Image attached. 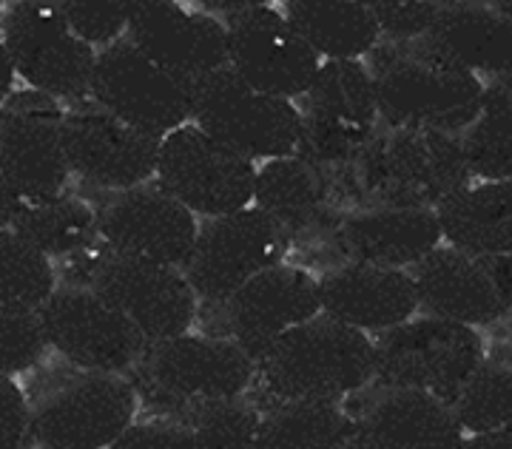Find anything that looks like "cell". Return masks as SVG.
<instances>
[{
    "mask_svg": "<svg viewBox=\"0 0 512 449\" xmlns=\"http://www.w3.org/2000/svg\"><path fill=\"white\" fill-rule=\"evenodd\" d=\"M57 293V270L52 256L37 251L12 231L0 234V307L35 310Z\"/></svg>",
    "mask_w": 512,
    "mask_h": 449,
    "instance_id": "33",
    "label": "cell"
},
{
    "mask_svg": "<svg viewBox=\"0 0 512 449\" xmlns=\"http://www.w3.org/2000/svg\"><path fill=\"white\" fill-rule=\"evenodd\" d=\"M507 336H510V347H512V313L507 316Z\"/></svg>",
    "mask_w": 512,
    "mask_h": 449,
    "instance_id": "43",
    "label": "cell"
},
{
    "mask_svg": "<svg viewBox=\"0 0 512 449\" xmlns=\"http://www.w3.org/2000/svg\"><path fill=\"white\" fill-rule=\"evenodd\" d=\"M0 43L37 94L52 100L92 94L97 52L74 35L60 0L6 3Z\"/></svg>",
    "mask_w": 512,
    "mask_h": 449,
    "instance_id": "10",
    "label": "cell"
},
{
    "mask_svg": "<svg viewBox=\"0 0 512 449\" xmlns=\"http://www.w3.org/2000/svg\"><path fill=\"white\" fill-rule=\"evenodd\" d=\"M370 208H427L470 185V168L458 137L439 131L382 126L350 165Z\"/></svg>",
    "mask_w": 512,
    "mask_h": 449,
    "instance_id": "3",
    "label": "cell"
},
{
    "mask_svg": "<svg viewBox=\"0 0 512 449\" xmlns=\"http://www.w3.org/2000/svg\"><path fill=\"white\" fill-rule=\"evenodd\" d=\"M208 15L228 29V69L262 94L279 100L305 97L322 57L302 40L276 6L268 3H205Z\"/></svg>",
    "mask_w": 512,
    "mask_h": 449,
    "instance_id": "7",
    "label": "cell"
},
{
    "mask_svg": "<svg viewBox=\"0 0 512 449\" xmlns=\"http://www.w3.org/2000/svg\"><path fill=\"white\" fill-rule=\"evenodd\" d=\"M365 66L376 86L382 126L461 137L478 117L484 83L430 37L382 40Z\"/></svg>",
    "mask_w": 512,
    "mask_h": 449,
    "instance_id": "1",
    "label": "cell"
},
{
    "mask_svg": "<svg viewBox=\"0 0 512 449\" xmlns=\"http://www.w3.org/2000/svg\"><path fill=\"white\" fill-rule=\"evenodd\" d=\"M288 239L291 236L254 205L239 214L208 219L200 225L197 245L185 262V279L205 305H220L262 270L279 265Z\"/></svg>",
    "mask_w": 512,
    "mask_h": 449,
    "instance_id": "14",
    "label": "cell"
},
{
    "mask_svg": "<svg viewBox=\"0 0 512 449\" xmlns=\"http://www.w3.org/2000/svg\"><path fill=\"white\" fill-rule=\"evenodd\" d=\"M69 174L63 117L52 97L29 94L6 100L0 114V202L60 197Z\"/></svg>",
    "mask_w": 512,
    "mask_h": 449,
    "instance_id": "17",
    "label": "cell"
},
{
    "mask_svg": "<svg viewBox=\"0 0 512 449\" xmlns=\"http://www.w3.org/2000/svg\"><path fill=\"white\" fill-rule=\"evenodd\" d=\"M370 9L379 23L382 40L407 43V40L430 37L444 3H436V0H376V3H370Z\"/></svg>",
    "mask_w": 512,
    "mask_h": 449,
    "instance_id": "37",
    "label": "cell"
},
{
    "mask_svg": "<svg viewBox=\"0 0 512 449\" xmlns=\"http://www.w3.org/2000/svg\"><path fill=\"white\" fill-rule=\"evenodd\" d=\"M140 396L114 373H80L32 404L35 449H111L134 424Z\"/></svg>",
    "mask_w": 512,
    "mask_h": 449,
    "instance_id": "13",
    "label": "cell"
},
{
    "mask_svg": "<svg viewBox=\"0 0 512 449\" xmlns=\"http://www.w3.org/2000/svg\"><path fill=\"white\" fill-rule=\"evenodd\" d=\"M495 6H498V9H501V12H504V15L512 20V3H495Z\"/></svg>",
    "mask_w": 512,
    "mask_h": 449,
    "instance_id": "42",
    "label": "cell"
},
{
    "mask_svg": "<svg viewBox=\"0 0 512 449\" xmlns=\"http://www.w3.org/2000/svg\"><path fill=\"white\" fill-rule=\"evenodd\" d=\"M299 157L319 168H350L382 128L376 86L359 60H328L302 97Z\"/></svg>",
    "mask_w": 512,
    "mask_h": 449,
    "instance_id": "8",
    "label": "cell"
},
{
    "mask_svg": "<svg viewBox=\"0 0 512 449\" xmlns=\"http://www.w3.org/2000/svg\"><path fill=\"white\" fill-rule=\"evenodd\" d=\"M126 40L191 86L208 74L228 69V29L205 9L168 0L134 3Z\"/></svg>",
    "mask_w": 512,
    "mask_h": 449,
    "instance_id": "21",
    "label": "cell"
},
{
    "mask_svg": "<svg viewBox=\"0 0 512 449\" xmlns=\"http://www.w3.org/2000/svg\"><path fill=\"white\" fill-rule=\"evenodd\" d=\"M430 40L478 80L512 74V20L495 3H444Z\"/></svg>",
    "mask_w": 512,
    "mask_h": 449,
    "instance_id": "25",
    "label": "cell"
},
{
    "mask_svg": "<svg viewBox=\"0 0 512 449\" xmlns=\"http://www.w3.org/2000/svg\"><path fill=\"white\" fill-rule=\"evenodd\" d=\"M319 302L333 322L382 336L416 316L419 293L407 270L348 262L319 276Z\"/></svg>",
    "mask_w": 512,
    "mask_h": 449,
    "instance_id": "23",
    "label": "cell"
},
{
    "mask_svg": "<svg viewBox=\"0 0 512 449\" xmlns=\"http://www.w3.org/2000/svg\"><path fill=\"white\" fill-rule=\"evenodd\" d=\"M168 418L188 424L208 449H239L256 444L262 410L251 398H234V401L197 404L180 413H171Z\"/></svg>",
    "mask_w": 512,
    "mask_h": 449,
    "instance_id": "34",
    "label": "cell"
},
{
    "mask_svg": "<svg viewBox=\"0 0 512 449\" xmlns=\"http://www.w3.org/2000/svg\"><path fill=\"white\" fill-rule=\"evenodd\" d=\"M60 9L72 32L89 46L109 49L111 43L123 40L128 23L134 15V3H114V0H60Z\"/></svg>",
    "mask_w": 512,
    "mask_h": 449,
    "instance_id": "36",
    "label": "cell"
},
{
    "mask_svg": "<svg viewBox=\"0 0 512 449\" xmlns=\"http://www.w3.org/2000/svg\"><path fill=\"white\" fill-rule=\"evenodd\" d=\"M458 449H512V435H467Z\"/></svg>",
    "mask_w": 512,
    "mask_h": 449,
    "instance_id": "40",
    "label": "cell"
},
{
    "mask_svg": "<svg viewBox=\"0 0 512 449\" xmlns=\"http://www.w3.org/2000/svg\"><path fill=\"white\" fill-rule=\"evenodd\" d=\"M197 236V214L157 185L123 191L97 214V239L111 253L137 262L183 270Z\"/></svg>",
    "mask_w": 512,
    "mask_h": 449,
    "instance_id": "19",
    "label": "cell"
},
{
    "mask_svg": "<svg viewBox=\"0 0 512 449\" xmlns=\"http://www.w3.org/2000/svg\"><path fill=\"white\" fill-rule=\"evenodd\" d=\"M211 307H217V316L205 336L239 344L256 364L288 330L322 313L319 279L293 265H274L254 276L231 299Z\"/></svg>",
    "mask_w": 512,
    "mask_h": 449,
    "instance_id": "18",
    "label": "cell"
},
{
    "mask_svg": "<svg viewBox=\"0 0 512 449\" xmlns=\"http://www.w3.org/2000/svg\"><path fill=\"white\" fill-rule=\"evenodd\" d=\"M458 140L473 177L512 180V74L484 86L478 117Z\"/></svg>",
    "mask_w": 512,
    "mask_h": 449,
    "instance_id": "31",
    "label": "cell"
},
{
    "mask_svg": "<svg viewBox=\"0 0 512 449\" xmlns=\"http://www.w3.org/2000/svg\"><path fill=\"white\" fill-rule=\"evenodd\" d=\"M128 376L151 410L171 415L197 404L245 398L254 387L256 364L228 339L185 333L168 342H148Z\"/></svg>",
    "mask_w": 512,
    "mask_h": 449,
    "instance_id": "5",
    "label": "cell"
},
{
    "mask_svg": "<svg viewBox=\"0 0 512 449\" xmlns=\"http://www.w3.org/2000/svg\"><path fill=\"white\" fill-rule=\"evenodd\" d=\"M282 15L302 35V40L328 60H359L382 43L379 23L370 3L356 0H293Z\"/></svg>",
    "mask_w": 512,
    "mask_h": 449,
    "instance_id": "27",
    "label": "cell"
},
{
    "mask_svg": "<svg viewBox=\"0 0 512 449\" xmlns=\"http://www.w3.org/2000/svg\"><path fill=\"white\" fill-rule=\"evenodd\" d=\"M410 276L424 316L467 327H490L512 313V256L444 245L410 268Z\"/></svg>",
    "mask_w": 512,
    "mask_h": 449,
    "instance_id": "16",
    "label": "cell"
},
{
    "mask_svg": "<svg viewBox=\"0 0 512 449\" xmlns=\"http://www.w3.org/2000/svg\"><path fill=\"white\" fill-rule=\"evenodd\" d=\"M49 347L80 373H131L146 353V336L89 288H57L40 310Z\"/></svg>",
    "mask_w": 512,
    "mask_h": 449,
    "instance_id": "15",
    "label": "cell"
},
{
    "mask_svg": "<svg viewBox=\"0 0 512 449\" xmlns=\"http://www.w3.org/2000/svg\"><path fill=\"white\" fill-rule=\"evenodd\" d=\"M3 231H12L52 259L86 251L97 236V214L83 199L60 197L37 202H0Z\"/></svg>",
    "mask_w": 512,
    "mask_h": 449,
    "instance_id": "29",
    "label": "cell"
},
{
    "mask_svg": "<svg viewBox=\"0 0 512 449\" xmlns=\"http://www.w3.org/2000/svg\"><path fill=\"white\" fill-rule=\"evenodd\" d=\"M63 148L72 174L97 188L123 194L157 177L163 140L94 106L63 117Z\"/></svg>",
    "mask_w": 512,
    "mask_h": 449,
    "instance_id": "20",
    "label": "cell"
},
{
    "mask_svg": "<svg viewBox=\"0 0 512 449\" xmlns=\"http://www.w3.org/2000/svg\"><path fill=\"white\" fill-rule=\"evenodd\" d=\"M436 216L450 248L512 256V180L467 185L441 202Z\"/></svg>",
    "mask_w": 512,
    "mask_h": 449,
    "instance_id": "26",
    "label": "cell"
},
{
    "mask_svg": "<svg viewBox=\"0 0 512 449\" xmlns=\"http://www.w3.org/2000/svg\"><path fill=\"white\" fill-rule=\"evenodd\" d=\"M441 225L427 208H367L336 228V245L356 265L404 270L441 248Z\"/></svg>",
    "mask_w": 512,
    "mask_h": 449,
    "instance_id": "24",
    "label": "cell"
},
{
    "mask_svg": "<svg viewBox=\"0 0 512 449\" xmlns=\"http://www.w3.org/2000/svg\"><path fill=\"white\" fill-rule=\"evenodd\" d=\"M154 185L191 214L220 219L251 208L256 165L197 126H183L163 140Z\"/></svg>",
    "mask_w": 512,
    "mask_h": 449,
    "instance_id": "11",
    "label": "cell"
},
{
    "mask_svg": "<svg viewBox=\"0 0 512 449\" xmlns=\"http://www.w3.org/2000/svg\"><path fill=\"white\" fill-rule=\"evenodd\" d=\"M262 449H356V421L342 401H279L262 407Z\"/></svg>",
    "mask_w": 512,
    "mask_h": 449,
    "instance_id": "30",
    "label": "cell"
},
{
    "mask_svg": "<svg viewBox=\"0 0 512 449\" xmlns=\"http://www.w3.org/2000/svg\"><path fill=\"white\" fill-rule=\"evenodd\" d=\"M376 378V342L328 316L288 330L256 361V407L279 401H345Z\"/></svg>",
    "mask_w": 512,
    "mask_h": 449,
    "instance_id": "2",
    "label": "cell"
},
{
    "mask_svg": "<svg viewBox=\"0 0 512 449\" xmlns=\"http://www.w3.org/2000/svg\"><path fill=\"white\" fill-rule=\"evenodd\" d=\"M92 97L111 117L160 140L194 117V86L148 60L126 37L97 52Z\"/></svg>",
    "mask_w": 512,
    "mask_h": 449,
    "instance_id": "12",
    "label": "cell"
},
{
    "mask_svg": "<svg viewBox=\"0 0 512 449\" xmlns=\"http://www.w3.org/2000/svg\"><path fill=\"white\" fill-rule=\"evenodd\" d=\"M49 347L46 330L35 310L0 307V367L3 376H20L43 359Z\"/></svg>",
    "mask_w": 512,
    "mask_h": 449,
    "instance_id": "35",
    "label": "cell"
},
{
    "mask_svg": "<svg viewBox=\"0 0 512 449\" xmlns=\"http://www.w3.org/2000/svg\"><path fill=\"white\" fill-rule=\"evenodd\" d=\"M356 421V449H458L467 432L447 401L419 393L379 387L348 404Z\"/></svg>",
    "mask_w": 512,
    "mask_h": 449,
    "instance_id": "22",
    "label": "cell"
},
{
    "mask_svg": "<svg viewBox=\"0 0 512 449\" xmlns=\"http://www.w3.org/2000/svg\"><path fill=\"white\" fill-rule=\"evenodd\" d=\"M467 435H512V359H484L453 401Z\"/></svg>",
    "mask_w": 512,
    "mask_h": 449,
    "instance_id": "32",
    "label": "cell"
},
{
    "mask_svg": "<svg viewBox=\"0 0 512 449\" xmlns=\"http://www.w3.org/2000/svg\"><path fill=\"white\" fill-rule=\"evenodd\" d=\"M111 449H208L202 444V438L191 430L188 424L157 415L151 421L131 424L123 438Z\"/></svg>",
    "mask_w": 512,
    "mask_h": 449,
    "instance_id": "38",
    "label": "cell"
},
{
    "mask_svg": "<svg viewBox=\"0 0 512 449\" xmlns=\"http://www.w3.org/2000/svg\"><path fill=\"white\" fill-rule=\"evenodd\" d=\"M481 364L484 339L476 327L421 316L379 336L373 384L430 393L453 407Z\"/></svg>",
    "mask_w": 512,
    "mask_h": 449,
    "instance_id": "6",
    "label": "cell"
},
{
    "mask_svg": "<svg viewBox=\"0 0 512 449\" xmlns=\"http://www.w3.org/2000/svg\"><path fill=\"white\" fill-rule=\"evenodd\" d=\"M60 276L69 288H89L103 296L151 344L185 336L200 313V299L183 270L117 256L100 239L60 259Z\"/></svg>",
    "mask_w": 512,
    "mask_h": 449,
    "instance_id": "4",
    "label": "cell"
},
{
    "mask_svg": "<svg viewBox=\"0 0 512 449\" xmlns=\"http://www.w3.org/2000/svg\"><path fill=\"white\" fill-rule=\"evenodd\" d=\"M239 449H262V447H256V444H248V447H239Z\"/></svg>",
    "mask_w": 512,
    "mask_h": 449,
    "instance_id": "44",
    "label": "cell"
},
{
    "mask_svg": "<svg viewBox=\"0 0 512 449\" xmlns=\"http://www.w3.org/2000/svg\"><path fill=\"white\" fill-rule=\"evenodd\" d=\"M194 126L245 160L293 157L302 140V114L291 100L262 94L231 69L194 86Z\"/></svg>",
    "mask_w": 512,
    "mask_h": 449,
    "instance_id": "9",
    "label": "cell"
},
{
    "mask_svg": "<svg viewBox=\"0 0 512 449\" xmlns=\"http://www.w3.org/2000/svg\"><path fill=\"white\" fill-rule=\"evenodd\" d=\"M325 168L305 157H279L256 168L254 208L265 211L288 236L313 228L328 205Z\"/></svg>",
    "mask_w": 512,
    "mask_h": 449,
    "instance_id": "28",
    "label": "cell"
},
{
    "mask_svg": "<svg viewBox=\"0 0 512 449\" xmlns=\"http://www.w3.org/2000/svg\"><path fill=\"white\" fill-rule=\"evenodd\" d=\"M0 424L3 449H35L32 438V404L12 376L0 378Z\"/></svg>",
    "mask_w": 512,
    "mask_h": 449,
    "instance_id": "39",
    "label": "cell"
},
{
    "mask_svg": "<svg viewBox=\"0 0 512 449\" xmlns=\"http://www.w3.org/2000/svg\"><path fill=\"white\" fill-rule=\"evenodd\" d=\"M0 86H3V97L9 100V94H12V86H15V74H18V69H15V63H12V57H9V52H6V46L0 43Z\"/></svg>",
    "mask_w": 512,
    "mask_h": 449,
    "instance_id": "41",
    "label": "cell"
}]
</instances>
